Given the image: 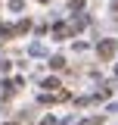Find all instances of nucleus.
<instances>
[{"instance_id":"nucleus-1","label":"nucleus","mask_w":118,"mask_h":125,"mask_svg":"<svg viewBox=\"0 0 118 125\" xmlns=\"http://www.w3.org/2000/svg\"><path fill=\"white\" fill-rule=\"evenodd\" d=\"M112 50H115V44H112V41H106V44L100 47V53H103V56H109V53H112Z\"/></svg>"}]
</instances>
